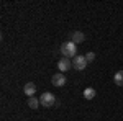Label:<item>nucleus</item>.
<instances>
[{
  "mask_svg": "<svg viewBox=\"0 0 123 121\" xmlns=\"http://www.w3.org/2000/svg\"><path fill=\"white\" fill-rule=\"evenodd\" d=\"M95 97V88H92V87H87L84 90V98L85 100H92Z\"/></svg>",
  "mask_w": 123,
  "mask_h": 121,
  "instance_id": "9",
  "label": "nucleus"
},
{
  "mask_svg": "<svg viewBox=\"0 0 123 121\" xmlns=\"http://www.w3.org/2000/svg\"><path fill=\"white\" fill-rule=\"evenodd\" d=\"M72 41H74L76 44H79V43L85 41V35L82 31H76V33H72Z\"/></svg>",
  "mask_w": 123,
  "mask_h": 121,
  "instance_id": "7",
  "label": "nucleus"
},
{
  "mask_svg": "<svg viewBox=\"0 0 123 121\" xmlns=\"http://www.w3.org/2000/svg\"><path fill=\"white\" fill-rule=\"evenodd\" d=\"M26 105H28V106L31 108V110H36V108H38V106L41 105V103H39V100L36 98V97H31V98H28Z\"/></svg>",
  "mask_w": 123,
  "mask_h": 121,
  "instance_id": "8",
  "label": "nucleus"
},
{
  "mask_svg": "<svg viewBox=\"0 0 123 121\" xmlns=\"http://www.w3.org/2000/svg\"><path fill=\"white\" fill-rule=\"evenodd\" d=\"M39 103H41L43 106H46V108L54 106V103H56V97H54L51 92H44L41 97H39Z\"/></svg>",
  "mask_w": 123,
  "mask_h": 121,
  "instance_id": "2",
  "label": "nucleus"
},
{
  "mask_svg": "<svg viewBox=\"0 0 123 121\" xmlns=\"http://www.w3.org/2000/svg\"><path fill=\"white\" fill-rule=\"evenodd\" d=\"M23 93L28 97V98H31V97H35V93H36V85L33 84V82H28V84L23 87Z\"/></svg>",
  "mask_w": 123,
  "mask_h": 121,
  "instance_id": "6",
  "label": "nucleus"
},
{
  "mask_svg": "<svg viewBox=\"0 0 123 121\" xmlns=\"http://www.w3.org/2000/svg\"><path fill=\"white\" fill-rule=\"evenodd\" d=\"M57 69H59V72H61V74H64V72H67V70H71V69H72V62H71L67 57H62V59L57 62Z\"/></svg>",
  "mask_w": 123,
  "mask_h": 121,
  "instance_id": "4",
  "label": "nucleus"
},
{
  "mask_svg": "<svg viewBox=\"0 0 123 121\" xmlns=\"http://www.w3.org/2000/svg\"><path fill=\"white\" fill-rule=\"evenodd\" d=\"M87 65H89V62H87L85 56H79V54H77V56L74 57V61H72V67H74L76 70H84Z\"/></svg>",
  "mask_w": 123,
  "mask_h": 121,
  "instance_id": "3",
  "label": "nucleus"
},
{
  "mask_svg": "<svg viewBox=\"0 0 123 121\" xmlns=\"http://www.w3.org/2000/svg\"><path fill=\"white\" fill-rule=\"evenodd\" d=\"M61 52H62V57H67V59H71V57H76L77 54V44L74 41H66V43H62V46H61Z\"/></svg>",
  "mask_w": 123,
  "mask_h": 121,
  "instance_id": "1",
  "label": "nucleus"
},
{
  "mask_svg": "<svg viewBox=\"0 0 123 121\" xmlns=\"http://www.w3.org/2000/svg\"><path fill=\"white\" fill-rule=\"evenodd\" d=\"M51 82L54 87H62V85H66V77H64V74L59 72V74H54L51 77Z\"/></svg>",
  "mask_w": 123,
  "mask_h": 121,
  "instance_id": "5",
  "label": "nucleus"
},
{
  "mask_svg": "<svg viewBox=\"0 0 123 121\" xmlns=\"http://www.w3.org/2000/svg\"><path fill=\"white\" fill-rule=\"evenodd\" d=\"M113 82H115V85H118V87H122V85H123V70H118V72L115 74Z\"/></svg>",
  "mask_w": 123,
  "mask_h": 121,
  "instance_id": "10",
  "label": "nucleus"
},
{
  "mask_svg": "<svg viewBox=\"0 0 123 121\" xmlns=\"http://www.w3.org/2000/svg\"><path fill=\"white\" fill-rule=\"evenodd\" d=\"M85 59H87L89 64L94 62V61H95V52H87V54H85Z\"/></svg>",
  "mask_w": 123,
  "mask_h": 121,
  "instance_id": "11",
  "label": "nucleus"
}]
</instances>
